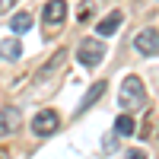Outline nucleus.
<instances>
[{
	"instance_id": "obj_1",
	"label": "nucleus",
	"mask_w": 159,
	"mask_h": 159,
	"mask_svg": "<svg viewBox=\"0 0 159 159\" xmlns=\"http://www.w3.org/2000/svg\"><path fill=\"white\" fill-rule=\"evenodd\" d=\"M118 105H121L124 111H137L147 105V86H143L140 76H124L121 80V89H118Z\"/></svg>"
},
{
	"instance_id": "obj_2",
	"label": "nucleus",
	"mask_w": 159,
	"mask_h": 159,
	"mask_svg": "<svg viewBox=\"0 0 159 159\" xmlns=\"http://www.w3.org/2000/svg\"><path fill=\"white\" fill-rule=\"evenodd\" d=\"M105 45H102V38H83V42L76 45V61L83 64V67H89V70H96L99 64L105 61Z\"/></svg>"
},
{
	"instance_id": "obj_3",
	"label": "nucleus",
	"mask_w": 159,
	"mask_h": 159,
	"mask_svg": "<svg viewBox=\"0 0 159 159\" xmlns=\"http://www.w3.org/2000/svg\"><path fill=\"white\" fill-rule=\"evenodd\" d=\"M134 48H137V54H143V57L159 54V29H156V25L140 29V32L134 35Z\"/></svg>"
},
{
	"instance_id": "obj_4",
	"label": "nucleus",
	"mask_w": 159,
	"mask_h": 159,
	"mask_svg": "<svg viewBox=\"0 0 159 159\" xmlns=\"http://www.w3.org/2000/svg\"><path fill=\"white\" fill-rule=\"evenodd\" d=\"M57 127H61V118H57L54 108H42V111L32 118V134L35 137H51Z\"/></svg>"
},
{
	"instance_id": "obj_5",
	"label": "nucleus",
	"mask_w": 159,
	"mask_h": 159,
	"mask_svg": "<svg viewBox=\"0 0 159 159\" xmlns=\"http://www.w3.org/2000/svg\"><path fill=\"white\" fill-rule=\"evenodd\" d=\"M64 19H67V3H64V0H48V3L42 7V22L48 25V29L64 25Z\"/></svg>"
},
{
	"instance_id": "obj_6",
	"label": "nucleus",
	"mask_w": 159,
	"mask_h": 159,
	"mask_svg": "<svg viewBox=\"0 0 159 159\" xmlns=\"http://www.w3.org/2000/svg\"><path fill=\"white\" fill-rule=\"evenodd\" d=\"M67 57H70V51L67 48H57L54 54H51L42 67H38V73H35V80H48V76H54L57 70H64V64H67Z\"/></svg>"
},
{
	"instance_id": "obj_7",
	"label": "nucleus",
	"mask_w": 159,
	"mask_h": 159,
	"mask_svg": "<svg viewBox=\"0 0 159 159\" xmlns=\"http://www.w3.org/2000/svg\"><path fill=\"white\" fill-rule=\"evenodd\" d=\"M19 121H22L19 108H13V105H10V108H3V111H0V137H10L13 130L19 127Z\"/></svg>"
},
{
	"instance_id": "obj_8",
	"label": "nucleus",
	"mask_w": 159,
	"mask_h": 159,
	"mask_svg": "<svg viewBox=\"0 0 159 159\" xmlns=\"http://www.w3.org/2000/svg\"><path fill=\"white\" fill-rule=\"evenodd\" d=\"M121 22H124V13H121V10H111L105 19H99L96 32H99L102 38H108V35H115V32H118V25H121Z\"/></svg>"
},
{
	"instance_id": "obj_9",
	"label": "nucleus",
	"mask_w": 159,
	"mask_h": 159,
	"mask_svg": "<svg viewBox=\"0 0 159 159\" xmlns=\"http://www.w3.org/2000/svg\"><path fill=\"white\" fill-rule=\"evenodd\" d=\"M102 92H105V80H96V83H92V89L83 96V102H80V108H76V115H83L89 105H96L99 99H102Z\"/></svg>"
},
{
	"instance_id": "obj_10",
	"label": "nucleus",
	"mask_w": 159,
	"mask_h": 159,
	"mask_svg": "<svg viewBox=\"0 0 159 159\" xmlns=\"http://www.w3.org/2000/svg\"><path fill=\"white\" fill-rule=\"evenodd\" d=\"M115 134H118V137H134V134H137V121H134V115H130V111H124V115L115 121Z\"/></svg>"
},
{
	"instance_id": "obj_11",
	"label": "nucleus",
	"mask_w": 159,
	"mask_h": 159,
	"mask_svg": "<svg viewBox=\"0 0 159 159\" xmlns=\"http://www.w3.org/2000/svg\"><path fill=\"white\" fill-rule=\"evenodd\" d=\"M0 57H3V61H19V57H22V45L16 42V38L0 42Z\"/></svg>"
},
{
	"instance_id": "obj_12",
	"label": "nucleus",
	"mask_w": 159,
	"mask_h": 159,
	"mask_svg": "<svg viewBox=\"0 0 159 159\" xmlns=\"http://www.w3.org/2000/svg\"><path fill=\"white\" fill-rule=\"evenodd\" d=\"M32 29V16L29 13H16V16L10 19V32L13 35H22V32H29Z\"/></svg>"
},
{
	"instance_id": "obj_13",
	"label": "nucleus",
	"mask_w": 159,
	"mask_h": 159,
	"mask_svg": "<svg viewBox=\"0 0 159 159\" xmlns=\"http://www.w3.org/2000/svg\"><path fill=\"white\" fill-rule=\"evenodd\" d=\"M92 16H96V0H83V3H80L76 19H80V22H89Z\"/></svg>"
},
{
	"instance_id": "obj_14",
	"label": "nucleus",
	"mask_w": 159,
	"mask_h": 159,
	"mask_svg": "<svg viewBox=\"0 0 159 159\" xmlns=\"http://www.w3.org/2000/svg\"><path fill=\"white\" fill-rule=\"evenodd\" d=\"M13 3H16V0H0V13H7V10H10Z\"/></svg>"
}]
</instances>
